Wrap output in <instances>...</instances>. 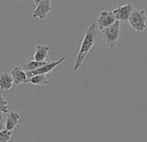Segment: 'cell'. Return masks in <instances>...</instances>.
<instances>
[{
    "label": "cell",
    "instance_id": "cell-1",
    "mask_svg": "<svg viewBox=\"0 0 147 142\" xmlns=\"http://www.w3.org/2000/svg\"><path fill=\"white\" fill-rule=\"evenodd\" d=\"M97 37H98L97 24H92L88 28V30H86V33L84 35L79 53L75 61V64H74V71H77L82 66L84 59L86 58V56L88 55V54L89 53L91 49L95 44V43L97 41Z\"/></svg>",
    "mask_w": 147,
    "mask_h": 142
},
{
    "label": "cell",
    "instance_id": "cell-2",
    "mask_svg": "<svg viewBox=\"0 0 147 142\" xmlns=\"http://www.w3.org/2000/svg\"><path fill=\"white\" fill-rule=\"evenodd\" d=\"M120 23L119 20H117L113 24H112L109 27H107L103 30H101V36L103 40L106 42L107 46L111 49H113L120 33Z\"/></svg>",
    "mask_w": 147,
    "mask_h": 142
},
{
    "label": "cell",
    "instance_id": "cell-3",
    "mask_svg": "<svg viewBox=\"0 0 147 142\" xmlns=\"http://www.w3.org/2000/svg\"><path fill=\"white\" fill-rule=\"evenodd\" d=\"M146 13L144 10H133L130 18H129V24L131 27L136 31L142 32L146 28Z\"/></svg>",
    "mask_w": 147,
    "mask_h": 142
},
{
    "label": "cell",
    "instance_id": "cell-4",
    "mask_svg": "<svg viewBox=\"0 0 147 142\" xmlns=\"http://www.w3.org/2000/svg\"><path fill=\"white\" fill-rule=\"evenodd\" d=\"M66 58H67V56L63 55L59 60H56L55 62H48L47 63H45L44 65H42V67H40L37 69H35L32 71H27L26 74H27L28 79L32 77L33 76H36V75H42V74L47 75L48 73H50L51 71L54 70L56 67L61 65L66 60Z\"/></svg>",
    "mask_w": 147,
    "mask_h": 142
},
{
    "label": "cell",
    "instance_id": "cell-5",
    "mask_svg": "<svg viewBox=\"0 0 147 142\" xmlns=\"http://www.w3.org/2000/svg\"><path fill=\"white\" fill-rule=\"evenodd\" d=\"M134 10L131 4H127L125 5H121L117 7L113 11L114 16L116 17L117 20H119L121 23H128L129 18Z\"/></svg>",
    "mask_w": 147,
    "mask_h": 142
},
{
    "label": "cell",
    "instance_id": "cell-6",
    "mask_svg": "<svg viewBox=\"0 0 147 142\" xmlns=\"http://www.w3.org/2000/svg\"><path fill=\"white\" fill-rule=\"evenodd\" d=\"M117 21L116 17L113 11H102L100 14V17L97 20V25L100 30L111 26Z\"/></svg>",
    "mask_w": 147,
    "mask_h": 142
},
{
    "label": "cell",
    "instance_id": "cell-7",
    "mask_svg": "<svg viewBox=\"0 0 147 142\" xmlns=\"http://www.w3.org/2000/svg\"><path fill=\"white\" fill-rule=\"evenodd\" d=\"M51 11V0H44V1L36 5V9L32 12L33 18H39L41 20L47 18L48 13Z\"/></svg>",
    "mask_w": 147,
    "mask_h": 142
},
{
    "label": "cell",
    "instance_id": "cell-8",
    "mask_svg": "<svg viewBox=\"0 0 147 142\" xmlns=\"http://www.w3.org/2000/svg\"><path fill=\"white\" fill-rule=\"evenodd\" d=\"M11 76L14 81V84L19 85L22 83H27L28 76L25 71L23 69V68L20 67H15L11 70Z\"/></svg>",
    "mask_w": 147,
    "mask_h": 142
},
{
    "label": "cell",
    "instance_id": "cell-9",
    "mask_svg": "<svg viewBox=\"0 0 147 142\" xmlns=\"http://www.w3.org/2000/svg\"><path fill=\"white\" fill-rule=\"evenodd\" d=\"M50 48L47 45L37 44L36 46V50L34 54V59L38 62H45L49 57V52Z\"/></svg>",
    "mask_w": 147,
    "mask_h": 142
},
{
    "label": "cell",
    "instance_id": "cell-10",
    "mask_svg": "<svg viewBox=\"0 0 147 142\" xmlns=\"http://www.w3.org/2000/svg\"><path fill=\"white\" fill-rule=\"evenodd\" d=\"M21 117L20 114L15 111H11V113L8 114L6 121H5V128L8 130H14V128L17 126V125L19 123Z\"/></svg>",
    "mask_w": 147,
    "mask_h": 142
},
{
    "label": "cell",
    "instance_id": "cell-11",
    "mask_svg": "<svg viewBox=\"0 0 147 142\" xmlns=\"http://www.w3.org/2000/svg\"><path fill=\"white\" fill-rule=\"evenodd\" d=\"M13 83H14L13 78L9 73L5 72L0 76V89L2 90L8 91L11 89L13 87Z\"/></svg>",
    "mask_w": 147,
    "mask_h": 142
},
{
    "label": "cell",
    "instance_id": "cell-12",
    "mask_svg": "<svg viewBox=\"0 0 147 142\" xmlns=\"http://www.w3.org/2000/svg\"><path fill=\"white\" fill-rule=\"evenodd\" d=\"M27 83H31L33 85L38 86H46L49 84V81L45 74L42 75H36L27 80Z\"/></svg>",
    "mask_w": 147,
    "mask_h": 142
},
{
    "label": "cell",
    "instance_id": "cell-13",
    "mask_svg": "<svg viewBox=\"0 0 147 142\" xmlns=\"http://www.w3.org/2000/svg\"><path fill=\"white\" fill-rule=\"evenodd\" d=\"M48 61H45V62H38L36 60H29L27 61L24 66H23V69L27 72V71H32V70H35V69H37L39 68L40 67H42V65H44L45 63H47Z\"/></svg>",
    "mask_w": 147,
    "mask_h": 142
},
{
    "label": "cell",
    "instance_id": "cell-14",
    "mask_svg": "<svg viewBox=\"0 0 147 142\" xmlns=\"http://www.w3.org/2000/svg\"><path fill=\"white\" fill-rule=\"evenodd\" d=\"M11 138H12V131L8 130L6 128L0 131V142L10 141Z\"/></svg>",
    "mask_w": 147,
    "mask_h": 142
},
{
    "label": "cell",
    "instance_id": "cell-15",
    "mask_svg": "<svg viewBox=\"0 0 147 142\" xmlns=\"http://www.w3.org/2000/svg\"><path fill=\"white\" fill-rule=\"evenodd\" d=\"M9 112L8 101L2 96L0 95V114H7Z\"/></svg>",
    "mask_w": 147,
    "mask_h": 142
},
{
    "label": "cell",
    "instance_id": "cell-16",
    "mask_svg": "<svg viewBox=\"0 0 147 142\" xmlns=\"http://www.w3.org/2000/svg\"><path fill=\"white\" fill-rule=\"evenodd\" d=\"M5 128V124L4 122V120H0V131H2Z\"/></svg>",
    "mask_w": 147,
    "mask_h": 142
},
{
    "label": "cell",
    "instance_id": "cell-17",
    "mask_svg": "<svg viewBox=\"0 0 147 142\" xmlns=\"http://www.w3.org/2000/svg\"><path fill=\"white\" fill-rule=\"evenodd\" d=\"M42 1H44V0H34V3H35V5H38L39 3H41V2H42Z\"/></svg>",
    "mask_w": 147,
    "mask_h": 142
},
{
    "label": "cell",
    "instance_id": "cell-18",
    "mask_svg": "<svg viewBox=\"0 0 147 142\" xmlns=\"http://www.w3.org/2000/svg\"><path fill=\"white\" fill-rule=\"evenodd\" d=\"M0 120H4V116L2 114H0Z\"/></svg>",
    "mask_w": 147,
    "mask_h": 142
}]
</instances>
